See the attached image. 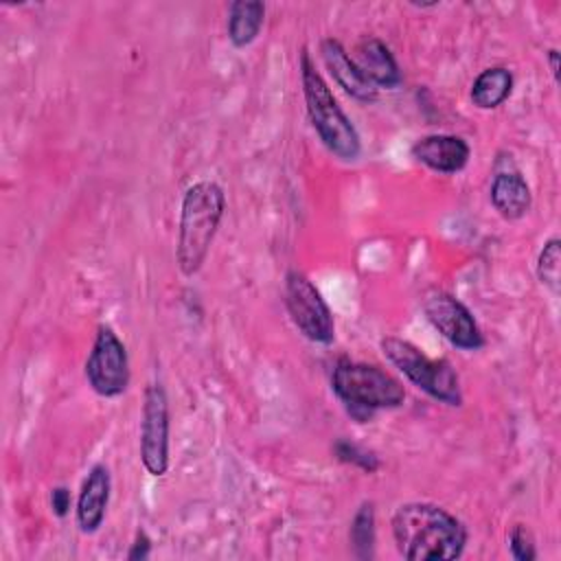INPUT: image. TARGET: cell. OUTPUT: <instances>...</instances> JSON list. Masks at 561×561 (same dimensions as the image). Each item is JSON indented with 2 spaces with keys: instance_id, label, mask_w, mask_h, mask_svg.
I'll list each match as a JSON object with an SVG mask.
<instances>
[{
  "instance_id": "6da1fadb",
  "label": "cell",
  "mask_w": 561,
  "mask_h": 561,
  "mask_svg": "<svg viewBox=\"0 0 561 561\" xmlns=\"http://www.w3.org/2000/svg\"><path fill=\"white\" fill-rule=\"evenodd\" d=\"M397 552L410 561H451L467 546L465 524L447 508L432 502H405L392 519Z\"/></svg>"
},
{
  "instance_id": "7a4b0ae2",
  "label": "cell",
  "mask_w": 561,
  "mask_h": 561,
  "mask_svg": "<svg viewBox=\"0 0 561 561\" xmlns=\"http://www.w3.org/2000/svg\"><path fill=\"white\" fill-rule=\"evenodd\" d=\"M226 210V195L217 182L202 180L186 188L180 206L175 261L184 276L202 270Z\"/></svg>"
},
{
  "instance_id": "3957f363",
  "label": "cell",
  "mask_w": 561,
  "mask_h": 561,
  "mask_svg": "<svg viewBox=\"0 0 561 561\" xmlns=\"http://www.w3.org/2000/svg\"><path fill=\"white\" fill-rule=\"evenodd\" d=\"M300 83L309 121L322 145L340 160H357L362 153V138L351 118L340 107L324 77L316 70V64L311 61L307 48H302L300 53Z\"/></svg>"
},
{
  "instance_id": "277c9868",
  "label": "cell",
  "mask_w": 561,
  "mask_h": 561,
  "mask_svg": "<svg viewBox=\"0 0 561 561\" xmlns=\"http://www.w3.org/2000/svg\"><path fill=\"white\" fill-rule=\"evenodd\" d=\"M331 388L359 423L373 419L377 410L399 408L405 399V388L397 377L375 364L353 359H340L333 366Z\"/></svg>"
},
{
  "instance_id": "5b68a950",
  "label": "cell",
  "mask_w": 561,
  "mask_h": 561,
  "mask_svg": "<svg viewBox=\"0 0 561 561\" xmlns=\"http://www.w3.org/2000/svg\"><path fill=\"white\" fill-rule=\"evenodd\" d=\"M386 359L397 366L419 390L445 405H460L462 390L454 366L447 359H432L408 340L388 335L379 342Z\"/></svg>"
},
{
  "instance_id": "8992f818",
  "label": "cell",
  "mask_w": 561,
  "mask_h": 561,
  "mask_svg": "<svg viewBox=\"0 0 561 561\" xmlns=\"http://www.w3.org/2000/svg\"><path fill=\"white\" fill-rule=\"evenodd\" d=\"M285 307L294 327L316 344L335 340V320L320 289L300 270L285 274Z\"/></svg>"
},
{
  "instance_id": "52a82bcc",
  "label": "cell",
  "mask_w": 561,
  "mask_h": 561,
  "mask_svg": "<svg viewBox=\"0 0 561 561\" xmlns=\"http://www.w3.org/2000/svg\"><path fill=\"white\" fill-rule=\"evenodd\" d=\"M129 355L123 340L112 327L101 324L96 329L92 351L85 359V379L90 388L105 399L121 397L129 386Z\"/></svg>"
},
{
  "instance_id": "ba28073f",
  "label": "cell",
  "mask_w": 561,
  "mask_h": 561,
  "mask_svg": "<svg viewBox=\"0 0 561 561\" xmlns=\"http://www.w3.org/2000/svg\"><path fill=\"white\" fill-rule=\"evenodd\" d=\"M140 460L142 467L160 478L169 469V399L160 381L145 388L140 419Z\"/></svg>"
},
{
  "instance_id": "9c48e42d",
  "label": "cell",
  "mask_w": 561,
  "mask_h": 561,
  "mask_svg": "<svg viewBox=\"0 0 561 561\" xmlns=\"http://www.w3.org/2000/svg\"><path fill=\"white\" fill-rule=\"evenodd\" d=\"M423 311L430 324L456 348L478 351L484 346L482 331L473 313L456 296L443 289H432L423 298Z\"/></svg>"
},
{
  "instance_id": "30bf717a",
  "label": "cell",
  "mask_w": 561,
  "mask_h": 561,
  "mask_svg": "<svg viewBox=\"0 0 561 561\" xmlns=\"http://www.w3.org/2000/svg\"><path fill=\"white\" fill-rule=\"evenodd\" d=\"M320 55L327 66V70L333 75L337 85L353 99L362 103H373L379 96V90L364 77V72L357 68L355 59L348 55V50L342 46L335 37H324L320 42Z\"/></svg>"
},
{
  "instance_id": "8fae6325",
  "label": "cell",
  "mask_w": 561,
  "mask_h": 561,
  "mask_svg": "<svg viewBox=\"0 0 561 561\" xmlns=\"http://www.w3.org/2000/svg\"><path fill=\"white\" fill-rule=\"evenodd\" d=\"M410 151L416 162L445 175L462 171L471 156L467 140L454 134H427L419 138Z\"/></svg>"
},
{
  "instance_id": "7c38bea8",
  "label": "cell",
  "mask_w": 561,
  "mask_h": 561,
  "mask_svg": "<svg viewBox=\"0 0 561 561\" xmlns=\"http://www.w3.org/2000/svg\"><path fill=\"white\" fill-rule=\"evenodd\" d=\"M112 493V476L103 462L90 467L88 476L81 482L77 497V526L81 533L92 535L101 528Z\"/></svg>"
},
{
  "instance_id": "4fadbf2b",
  "label": "cell",
  "mask_w": 561,
  "mask_h": 561,
  "mask_svg": "<svg viewBox=\"0 0 561 561\" xmlns=\"http://www.w3.org/2000/svg\"><path fill=\"white\" fill-rule=\"evenodd\" d=\"M355 64L357 68L364 72V77L379 90H392L401 83V70L399 64L394 59V55L390 53V48L386 46V42H381L379 37L366 35L364 39H359L355 44Z\"/></svg>"
},
{
  "instance_id": "5bb4252c",
  "label": "cell",
  "mask_w": 561,
  "mask_h": 561,
  "mask_svg": "<svg viewBox=\"0 0 561 561\" xmlns=\"http://www.w3.org/2000/svg\"><path fill=\"white\" fill-rule=\"evenodd\" d=\"M489 195H491V204L497 210V215L508 221L522 219L533 204L530 186H528L526 178L515 169L497 171L491 182Z\"/></svg>"
},
{
  "instance_id": "9a60e30c",
  "label": "cell",
  "mask_w": 561,
  "mask_h": 561,
  "mask_svg": "<svg viewBox=\"0 0 561 561\" xmlns=\"http://www.w3.org/2000/svg\"><path fill=\"white\" fill-rule=\"evenodd\" d=\"M513 83V72L506 66L484 68L471 83V103L480 110H495L511 96Z\"/></svg>"
},
{
  "instance_id": "2e32d148",
  "label": "cell",
  "mask_w": 561,
  "mask_h": 561,
  "mask_svg": "<svg viewBox=\"0 0 561 561\" xmlns=\"http://www.w3.org/2000/svg\"><path fill=\"white\" fill-rule=\"evenodd\" d=\"M265 4L261 0H234L228 7V39L232 46L243 48L252 44L263 26Z\"/></svg>"
},
{
  "instance_id": "e0dca14e",
  "label": "cell",
  "mask_w": 561,
  "mask_h": 561,
  "mask_svg": "<svg viewBox=\"0 0 561 561\" xmlns=\"http://www.w3.org/2000/svg\"><path fill=\"white\" fill-rule=\"evenodd\" d=\"M351 546L357 559L375 557V504L362 502L351 519Z\"/></svg>"
},
{
  "instance_id": "ac0fdd59",
  "label": "cell",
  "mask_w": 561,
  "mask_h": 561,
  "mask_svg": "<svg viewBox=\"0 0 561 561\" xmlns=\"http://www.w3.org/2000/svg\"><path fill=\"white\" fill-rule=\"evenodd\" d=\"M537 278L552 294H559L561 285V239L552 237L543 243L537 256Z\"/></svg>"
},
{
  "instance_id": "d6986e66",
  "label": "cell",
  "mask_w": 561,
  "mask_h": 561,
  "mask_svg": "<svg viewBox=\"0 0 561 561\" xmlns=\"http://www.w3.org/2000/svg\"><path fill=\"white\" fill-rule=\"evenodd\" d=\"M333 454L337 460L346 462V465H353V467H359L362 471L366 473H375L379 469V458L375 451L353 443V440H346V438H337L335 445H333Z\"/></svg>"
},
{
  "instance_id": "ffe728a7",
  "label": "cell",
  "mask_w": 561,
  "mask_h": 561,
  "mask_svg": "<svg viewBox=\"0 0 561 561\" xmlns=\"http://www.w3.org/2000/svg\"><path fill=\"white\" fill-rule=\"evenodd\" d=\"M508 548H511L513 559H517V561H535L537 559L535 537H533L530 528L524 524L513 526V530L508 535Z\"/></svg>"
},
{
  "instance_id": "44dd1931",
  "label": "cell",
  "mask_w": 561,
  "mask_h": 561,
  "mask_svg": "<svg viewBox=\"0 0 561 561\" xmlns=\"http://www.w3.org/2000/svg\"><path fill=\"white\" fill-rule=\"evenodd\" d=\"M70 502H72V497H70V489H68V486L59 484V486H55V489L50 491V508H53V513H55L57 517H66V515H68Z\"/></svg>"
},
{
  "instance_id": "7402d4cb",
  "label": "cell",
  "mask_w": 561,
  "mask_h": 561,
  "mask_svg": "<svg viewBox=\"0 0 561 561\" xmlns=\"http://www.w3.org/2000/svg\"><path fill=\"white\" fill-rule=\"evenodd\" d=\"M149 554H151V539H149V535L145 530H138L136 539H134V543H131V548L127 552V559L129 561H142Z\"/></svg>"
},
{
  "instance_id": "603a6c76",
  "label": "cell",
  "mask_w": 561,
  "mask_h": 561,
  "mask_svg": "<svg viewBox=\"0 0 561 561\" xmlns=\"http://www.w3.org/2000/svg\"><path fill=\"white\" fill-rule=\"evenodd\" d=\"M546 57H548V64H550V72H552L554 81H559V50H557V48H550V50L546 53Z\"/></svg>"
}]
</instances>
